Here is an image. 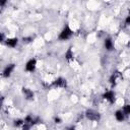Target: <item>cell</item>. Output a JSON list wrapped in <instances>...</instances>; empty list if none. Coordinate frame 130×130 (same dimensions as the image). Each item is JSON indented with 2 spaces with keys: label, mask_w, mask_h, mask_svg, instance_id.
Returning <instances> with one entry per match:
<instances>
[{
  "label": "cell",
  "mask_w": 130,
  "mask_h": 130,
  "mask_svg": "<svg viewBox=\"0 0 130 130\" xmlns=\"http://www.w3.org/2000/svg\"><path fill=\"white\" fill-rule=\"evenodd\" d=\"M5 43H6L7 46H9L11 48H14V47H16V45L18 43V40H17V38H11V39H7Z\"/></svg>",
  "instance_id": "ba28073f"
},
{
  "label": "cell",
  "mask_w": 130,
  "mask_h": 130,
  "mask_svg": "<svg viewBox=\"0 0 130 130\" xmlns=\"http://www.w3.org/2000/svg\"><path fill=\"white\" fill-rule=\"evenodd\" d=\"M22 92H23V94L25 95V98L27 99V100H31L32 98H34V92L30 90V89H28V88H22Z\"/></svg>",
  "instance_id": "9c48e42d"
},
{
  "label": "cell",
  "mask_w": 130,
  "mask_h": 130,
  "mask_svg": "<svg viewBox=\"0 0 130 130\" xmlns=\"http://www.w3.org/2000/svg\"><path fill=\"white\" fill-rule=\"evenodd\" d=\"M66 130H75V127H73V126H70V127H68Z\"/></svg>",
  "instance_id": "d6986e66"
},
{
  "label": "cell",
  "mask_w": 130,
  "mask_h": 130,
  "mask_svg": "<svg viewBox=\"0 0 130 130\" xmlns=\"http://www.w3.org/2000/svg\"><path fill=\"white\" fill-rule=\"evenodd\" d=\"M129 13H130V10H129Z\"/></svg>",
  "instance_id": "ffe728a7"
},
{
  "label": "cell",
  "mask_w": 130,
  "mask_h": 130,
  "mask_svg": "<svg viewBox=\"0 0 130 130\" xmlns=\"http://www.w3.org/2000/svg\"><path fill=\"white\" fill-rule=\"evenodd\" d=\"M72 34H73V31L70 29L69 25H68V24H66V25L64 26V28L62 29V31L60 32V35H59V40H61V41L68 40V39H70V38H71Z\"/></svg>",
  "instance_id": "6da1fadb"
},
{
  "label": "cell",
  "mask_w": 130,
  "mask_h": 130,
  "mask_svg": "<svg viewBox=\"0 0 130 130\" xmlns=\"http://www.w3.org/2000/svg\"><path fill=\"white\" fill-rule=\"evenodd\" d=\"M124 115H130V105H125L123 108Z\"/></svg>",
  "instance_id": "4fadbf2b"
},
{
  "label": "cell",
  "mask_w": 130,
  "mask_h": 130,
  "mask_svg": "<svg viewBox=\"0 0 130 130\" xmlns=\"http://www.w3.org/2000/svg\"><path fill=\"white\" fill-rule=\"evenodd\" d=\"M115 117H116V119H117L118 121L122 122V121L124 120V113H123L122 111L118 110V111H116V113H115Z\"/></svg>",
  "instance_id": "7c38bea8"
},
{
  "label": "cell",
  "mask_w": 130,
  "mask_h": 130,
  "mask_svg": "<svg viewBox=\"0 0 130 130\" xmlns=\"http://www.w3.org/2000/svg\"><path fill=\"white\" fill-rule=\"evenodd\" d=\"M121 79H122L121 73H120L119 71H115V72L111 75V77H110V83H111L113 86H115Z\"/></svg>",
  "instance_id": "3957f363"
},
{
  "label": "cell",
  "mask_w": 130,
  "mask_h": 130,
  "mask_svg": "<svg viewBox=\"0 0 130 130\" xmlns=\"http://www.w3.org/2000/svg\"><path fill=\"white\" fill-rule=\"evenodd\" d=\"M65 58L68 61H71L73 59V52H72V48L71 47H69L68 50H67V52L65 53Z\"/></svg>",
  "instance_id": "8fae6325"
},
{
  "label": "cell",
  "mask_w": 130,
  "mask_h": 130,
  "mask_svg": "<svg viewBox=\"0 0 130 130\" xmlns=\"http://www.w3.org/2000/svg\"><path fill=\"white\" fill-rule=\"evenodd\" d=\"M103 98L106 99L107 101H109L111 104H113L115 102V93L112 90H108L103 94Z\"/></svg>",
  "instance_id": "8992f818"
},
{
  "label": "cell",
  "mask_w": 130,
  "mask_h": 130,
  "mask_svg": "<svg viewBox=\"0 0 130 130\" xmlns=\"http://www.w3.org/2000/svg\"><path fill=\"white\" fill-rule=\"evenodd\" d=\"M105 48H106L108 51H112V50L114 49V45H113L111 39H106V40H105Z\"/></svg>",
  "instance_id": "30bf717a"
},
{
  "label": "cell",
  "mask_w": 130,
  "mask_h": 130,
  "mask_svg": "<svg viewBox=\"0 0 130 130\" xmlns=\"http://www.w3.org/2000/svg\"><path fill=\"white\" fill-rule=\"evenodd\" d=\"M32 41V38H23L22 39V42H23V44H28V43H30Z\"/></svg>",
  "instance_id": "9a60e30c"
},
{
  "label": "cell",
  "mask_w": 130,
  "mask_h": 130,
  "mask_svg": "<svg viewBox=\"0 0 130 130\" xmlns=\"http://www.w3.org/2000/svg\"><path fill=\"white\" fill-rule=\"evenodd\" d=\"M36 65H37V60L36 59H30L25 65V70L28 71V72H32L36 68Z\"/></svg>",
  "instance_id": "277c9868"
},
{
  "label": "cell",
  "mask_w": 130,
  "mask_h": 130,
  "mask_svg": "<svg viewBox=\"0 0 130 130\" xmlns=\"http://www.w3.org/2000/svg\"><path fill=\"white\" fill-rule=\"evenodd\" d=\"M85 116L90 121H100V119H101V115L93 110H87L85 112Z\"/></svg>",
  "instance_id": "7a4b0ae2"
},
{
  "label": "cell",
  "mask_w": 130,
  "mask_h": 130,
  "mask_svg": "<svg viewBox=\"0 0 130 130\" xmlns=\"http://www.w3.org/2000/svg\"><path fill=\"white\" fill-rule=\"evenodd\" d=\"M54 121H55V123H56V124H60V123L62 122V121H61V119H60L59 117H56V118L54 119Z\"/></svg>",
  "instance_id": "e0dca14e"
},
{
  "label": "cell",
  "mask_w": 130,
  "mask_h": 130,
  "mask_svg": "<svg viewBox=\"0 0 130 130\" xmlns=\"http://www.w3.org/2000/svg\"><path fill=\"white\" fill-rule=\"evenodd\" d=\"M125 24H126V25H129V24H130V15L126 17V19H125Z\"/></svg>",
  "instance_id": "2e32d148"
},
{
  "label": "cell",
  "mask_w": 130,
  "mask_h": 130,
  "mask_svg": "<svg viewBox=\"0 0 130 130\" xmlns=\"http://www.w3.org/2000/svg\"><path fill=\"white\" fill-rule=\"evenodd\" d=\"M14 67H15L14 64H9L8 66H6V68H5L4 71H3V76H4V77H9V76L11 75V72L13 71Z\"/></svg>",
  "instance_id": "52a82bcc"
},
{
  "label": "cell",
  "mask_w": 130,
  "mask_h": 130,
  "mask_svg": "<svg viewBox=\"0 0 130 130\" xmlns=\"http://www.w3.org/2000/svg\"><path fill=\"white\" fill-rule=\"evenodd\" d=\"M23 124H24V120H20V119L15 120L14 123H13V125H14L15 127H19V126H21V125H23Z\"/></svg>",
  "instance_id": "5bb4252c"
},
{
  "label": "cell",
  "mask_w": 130,
  "mask_h": 130,
  "mask_svg": "<svg viewBox=\"0 0 130 130\" xmlns=\"http://www.w3.org/2000/svg\"><path fill=\"white\" fill-rule=\"evenodd\" d=\"M0 41H1V42H4V35H3V34L0 35Z\"/></svg>",
  "instance_id": "ac0fdd59"
},
{
  "label": "cell",
  "mask_w": 130,
  "mask_h": 130,
  "mask_svg": "<svg viewBox=\"0 0 130 130\" xmlns=\"http://www.w3.org/2000/svg\"><path fill=\"white\" fill-rule=\"evenodd\" d=\"M66 85H67L66 79H64V78H62V77L57 78V79L53 82V86H56V87H66Z\"/></svg>",
  "instance_id": "5b68a950"
}]
</instances>
